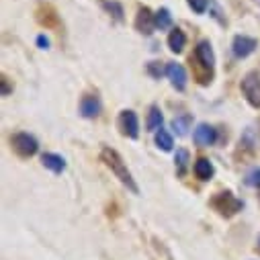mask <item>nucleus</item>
<instances>
[{"label":"nucleus","mask_w":260,"mask_h":260,"mask_svg":"<svg viewBox=\"0 0 260 260\" xmlns=\"http://www.w3.org/2000/svg\"><path fill=\"white\" fill-rule=\"evenodd\" d=\"M192 61V74L199 84H209L213 78V68H215V55L209 45V41H201L194 47V55L190 57Z\"/></svg>","instance_id":"nucleus-1"},{"label":"nucleus","mask_w":260,"mask_h":260,"mask_svg":"<svg viewBox=\"0 0 260 260\" xmlns=\"http://www.w3.org/2000/svg\"><path fill=\"white\" fill-rule=\"evenodd\" d=\"M101 158H103V162L113 170V174L132 190V192H140V188H138V184H136V180H134V176H132V172L127 170V164L123 162V158L113 150V148H103V152H101Z\"/></svg>","instance_id":"nucleus-2"},{"label":"nucleus","mask_w":260,"mask_h":260,"mask_svg":"<svg viewBox=\"0 0 260 260\" xmlns=\"http://www.w3.org/2000/svg\"><path fill=\"white\" fill-rule=\"evenodd\" d=\"M211 207H213L219 215H223V217H234L238 211H242L244 205H242L240 199L234 197L230 190H225V192H217L215 197L211 199Z\"/></svg>","instance_id":"nucleus-3"},{"label":"nucleus","mask_w":260,"mask_h":260,"mask_svg":"<svg viewBox=\"0 0 260 260\" xmlns=\"http://www.w3.org/2000/svg\"><path fill=\"white\" fill-rule=\"evenodd\" d=\"M242 92L246 96V101L252 105V107H260V76L256 72H248L242 80Z\"/></svg>","instance_id":"nucleus-4"},{"label":"nucleus","mask_w":260,"mask_h":260,"mask_svg":"<svg viewBox=\"0 0 260 260\" xmlns=\"http://www.w3.org/2000/svg\"><path fill=\"white\" fill-rule=\"evenodd\" d=\"M11 144H13V150L19 154V156H23V158H29V156H33L35 152H37V140L33 138V136H29V134H15L13 138H11Z\"/></svg>","instance_id":"nucleus-5"},{"label":"nucleus","mask_w":260,"mask_h":260,"mask_svg":"<svg viewBox=\"0 0 260 260\" xmlns=\"http://www.w3.org/2000/svg\"><path fill=\"white\" fill-rule=\"evenodd\" d=\"M119 125H121V132L127 138L136 140L140 136V123H138V115L134 111H123L119 117Z\"/></svg>","instance_id":"nucleus-6"},{"label":"nucleus","mask_w":260,"mask_h":260,"mask_svg":"<svg viewBox=\"0 0 260 260\" xmlns=\"http://www.w3.org/2000/svg\"><path fill=\"white\" fill-rule=\"evenodd\" d=\"M35 19L45 29H53V27L59 25V17H57V13H55V9L51 5H39L37 11H35Z\"/></svg>","instance_id":"nucleus-7"},{"label":"nucleus","mask_w":260,"mask_h":260,"mask_svg":"<svg viewBox=\"0 0 260 260\" xmlns=\"http://www.w3.org/2000/svg\"><path fill=\"white\" fill-rule=\"evenodd\" d=\"M258 47V41L252 39V37H246V35H236L234 37V43H232V51L236 57H248L254 49Z\"/></svg>","instance_id":"nucleus-8"},{"label":"nucleus","mask_w":260,"mask_h":260,"mask_svg":"<svg viewBox=\"0 0 260 260\" xmlns=\"http://www.w3.org/2000/svg\"><path fill=\"white\" fill-rule=\"evenodd\" d=\"M136 29L144 35H152L154 29H156V21H154V15L148 7H142L138 11V17H136Z\"/></svg>","instance_id":"nucleus-9"},{"label":"nucleus","mask_w":260,"mask_h":260,"mask_svg":"<svg viewBox=\"0 0 260 260\" xmlns=\"http://www.w3.org/2000/svg\"><path fill=\"white\" fill-rule=\"evenodd\" d=\"M166 76H168L170 84L176 90H184V86H186V72H184V68L180 66V63L170 61L168 66H166Z\"/></svg>","instance_id":"nucleus-10"},{"label":"nucleus","mask_w":260,"mask_h":260,"mask_svg":"<svg viewBox=\"0 0 260 260\" xmlns=\"http://www.w3.org/2000/svg\"><path fill=\"white\" fill-rule=\"evenodd\" d=\"M194 142H197L201 148H209V146H213L215 144V138H217V132L211 127V125H207V123H201V125H197V129H194Z\"/></svg>","instance_id":"nucleus-11"},{"label":"nucleus","mask_w":260,"mask_h":260,"mask_svg":"<svg viewBox=\"0 0 260 260\" xmlns=\"http://www.w3.org/2000/svg\"><path fill=\"white\" fill-rule=\"evenodd\" d=\"M80 113H82V117H86V119L99 117V113H101V101H99V96L86 94V96L82 99V103H80Z\"/></svg>","instance_id":"nucleus-12"},{"label":"nucleus","mask_w":260,"mask_h":260,"mask_svg":"<svg viewBox=\"0 0 260 260\" xmlns=\"http://www.w3.org/2000/svg\"><path fill=\"white\" fill-rule=\"evenodd\" d=\"M41 162H43L45 168H49V170L55 172V174H59V172L66 170V160H63L61 156H57V154H43V156H41Z\"/></svg>","instance_id":"nucleus-13"},{"label":"nucleus","mask_w":260,"mask_h":260,"mask_svg":"<svg viewBox=\"0 0 260 260\" xmlns=\"http://www.w3.org/2000/svg\"><path fill=\"white\" fill-rule=\"evenodd\" d=\"M194 174H197L199 180H209L215 174V168L207 158H199L197 162H194Z\"/></svg>","instance_id":"nucleus-14"},{"label":"nucleus","mask_w":260,"mask_h":260,"mask_svg":"<svg viewBox=\"0 0 260 260\" xmlns=\"http://www.w3.org/2000/svg\"><path fill=\"white\" fill-rule=\"evenodd\" d=\"M184 43H186V35L180 31V29H172L170 35H168V47L174 51V53H180L184 49Z\"/></svg>","instance_id":"nucleus-15"},{"label":"nucleus","mask_w":260,"mask_h":260,"mask_svg":"<svg viewBox=\"0 0 260 260\" xmlns=\"http://www.w3.org/2000/svg\"><path fill=\"white\" fill-rule=\"evenodd\" d=\"M162 121H164L162 111H160L156 105H154V107H150V113H148V123H146L148 132H158V129L162 127Z\"/></svg>","instance_id":"nucleus-16"},{"label":"nucleus","mask_w":260,"mask_h":260,"mask_svg":"<svg viewBox=\"0 0 260 260\" xmlns=\"http://www.w3.org/2000/svg\"><path fill=\"white\" fill-rule=\"evenodd\" d=\"M101 7L115 19V21H123V7L117 3V0H101Z\"/></svg>","instance_id":"nucleus-17"},{"label":"nucleus","mask_w":260,"mask_h":260,"mask_svg":"<svg viewBox=\"0 0 260 260\" xmlns=\"http://www.w3.org/2000/svg\"><path fill=\"white\" fill-rule=\"evenodd\" d=\"M156 146H158L160 150H164V152H170L172 146H174L172 136H170L168 132H164V129H160V132L156 134Z\"/></svg>","instance_id":"nucleus-18"},{"label":"nucleus","mask_w":260,"mask_h":260,"mask_svg":"<svg viewBox=\"0 0 260 260\" xmlns=\"http://www.w3.org/2000/svg\"><path fill=\"white\" fill-rule=\"evenodd\" d=\"M188 127H190V117H188V115L176 117V119L172 121V129H174V132H176L178 136H186Z\"/></svg>","instance_id":"nucleus-19"},{"label":"nucleus","mask_w":260,"mask_h":260,"mask_svg":"<svg viewBox=\"0 0 260 260\" xmlns=\"http://www.w3.org/2000/svg\"><path fill=\"white\" fill-rule=\"evenodd\" d=\"M188 152L186 150H176V156H174V164H176V170H178V174L182 176L184 172H186V166H188Z\"/></svg>","instance_id":"nucleus-20"},{"label":"nucleus","mask_w":260,"mask_h":260,"mask_svg":"<svg viewBox=\"0 0 260 260\" xmlns=\"http://www.w3.org/2000/svg\"><path fill=\"white\" fill-rule=\"evenodd\" d=\"M154 21H156V27L158 29H168L172 19H170V11L168 9H160L156 15H154Z\"/></svg>","instance_id":"nucleus-21"},{"label":"nucleus","mask_w":260,"mask_h":260,"mask_svg":"<svg viewBox=\"0 0 260 260\" xmlns=\"http://www.w3.org/2000/svg\"><path fill=\"white\" fill-rule=\"evenodd\" d=\"M246 182H248L250 186H254V188H258V190H260V168L250 170V172H248V176H246Z\"/></svg>","instance_id":"nucleus-22"},{"label":"nucleus","mask_w":260,"mask_h":260,"mask_svg":"<svg viewBox=\"0 0 260 260\" xmlns=\"http://www.w3.org/2000/svg\"><path fill=\"white\" fill-rule=\"evenodd\" d=\"M188 7L197 13V15H203L207 11V0H186Z\"/></svg>","instance_id":"nucleus-23"},{"label":"nucleus","mask_w":260,"mask_h":260,"mask_svg":"<svg viewBox=\"0 0 260 260\" xmlns=\"http://www.w3.org/2000/svg\"><path fill=\"white\" fill-rule=\"evenodd\" d=\"M148 72L154 76V78H160L162 74H164V70H162V66L158 61H152V63H148Z\"/></svg>","instance_id":"nucleus-24"},{"label":"nucleus","mask_w":260,"mask_h":260,"mask_svg":"<svg viewBox=\"0 0 260 260\" xmlns=\"http://www.w3.org/2000/svg\"><path fill=\"white\" fill-rule=\"evenodd\" d=\"M0 84H3V96H9L11 92H13V88H11V84H9V78L3 74V78H0Z\"/></svg>","instance_id":"nucleus-25"},{"label":"nucleus","mask_w":260,"mask_h":260,"mask_svg":"<svg viewBox=\"0 0 260 260\" xmlns=\"http://www.w3.org/2000/svg\"><path fill=\"white\" fill-rule=\"evenodd\" d=\"M37 45H39L41 49H47V45H49V39H47L45 35H39V37H37Z\"/></svg>","instance_id":"nucleus-26"},{"label":"nucleus","mask_w":260,"mask_h":260,"mask_svg":"<svg viewBox=\"0 0 260 260\" xmlns=\"http://www.w3.org/2000/svg\"><path fill=\"white\" fill-rule=\"evenodd\" d=\"M258 250H260V240H258Z\"/></svg>","instance_id":"nucleus-27"}]
</instances>
